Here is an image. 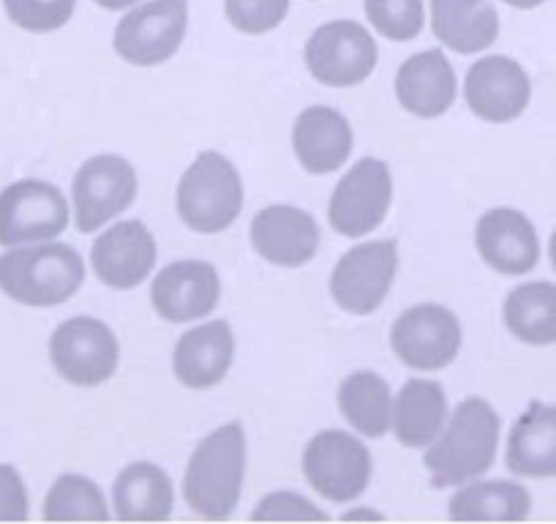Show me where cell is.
Instances as JSON below:
<instances>
[{"instance_id":"6da1fadb","label":"cell","mask_w":556,"mask_h":524,"mask_svg":"<svg viewBox=\"0 0 556 524\" xmlns=\"http://www.w3.org/2000/svg\"><path fill=\"white\" fill-rule=\"evenodd\" d=\"M500 446V419L483 399H467L456 408L451 424L426 453L431 484L462 486L475 481L494 464Z\"/></svg>"},{"instance_id":"7a4b0ae2","label":"cell","mask_w":556,"mask_h":524,"mask_svg":"<svg viewBox=\"0 0 556 524\" xmlns=\"http://www.w3.org/2000/svg\"><path fill=\"white\" fill-rule=\"evenodd\" d=\"M83 282V257L66 244L25 246L0 257V290L23 307H61Z\"/></svg>"},{"instance_id":"3957f363","label":"cell","mask_w":556,"mask_h":524,"mask_svg":"<svg viewBox=\"0 0 556 524\" xmlns=\"http://www.w3.org/2000/svg\"><path fill=\"white\" fill-rule=\"evenodd\" d=\"M243 473V426L227 424L197 446L184 478L186 502L202 519H227L240 500Z\"/></svg>"},{"instance_id":"277c9868","label":"cell","mask_w":556,"mask_h":524,"mask_svg":"<svg viewBox=\"0 0 556 524\" xmlns=\"http://www.w3.org/2000/svg\"><path fill=\"white\" fill-rule=\"evenodd\" d=\"M243 208L240 175L222 153H200L178 186V213L194 233H222Z\"/></svg>"},{"instance_id":"5b68a950","label":"cell","mask_w":556,"mask_h":524,"mask_svg":"<svg viewBox=\"0 0 556 524\" xmlns=\"http://www.w3.org/2000/svg\"><path fill=\"white\" fill-rule=\"evenodd\" d=\"M189 0H151L117 23L115 50L131 66H159L184 45Z\"/></svg>"},{"instance_id":"8992f818","label":"cell","mask_w":556,"mask_h":524,"mask_svg":"<svg viewBox=\"0 0 556 524\" xmlns=\"http://www.w3.org/2000/svg\"><path fill=\"white\" fill-rule=\"evenodd\" d=\"M303 475L325 500L350 502L366 491L371 478V453L346 432H323L306 446Z\"/></svg>"},{"instance_id":"52a82bcc","label":"cell","mask_w":556,"mask_h":524,"mask_svg":"<svg viewBox=\"0 0 556 524\" xmlns=\"http://www.w3.org/2000/svg\"><path fill=\"white\" fill-rule=\"evenodd\" d=\"M306 66L328 88H355L377 66V45L363 25L336 20L314 30L306 45Z\"/></svg>"},{"instance_id":"ba28073f","label":"cell","mask_w":556,"mask_h":524,"mask_svg":"<svg viewBox=\"0 0 556 524\" xmlns=\"http://www.w3.org/2000/svg\"><path fill=\"white\" fill-rule=\"evenodd\" d=\"M50 358L63 379L93 388L115 374L121 350L115 334L101 320L74 317L52 334Z\"/></svg>"},{"instance_id":"9c48e42d","label":"cell","mask_w":556,"mask_h":524,"mask_svg":"<svg viewBox=\"0 0 556 524\" xmlns=\"http://www.w3.org/2000/svg\"><path fill=\"white\" fill-rule=\"evenodd\" d=\"M395 355L417 372H437L456 361L462 347V325L456 314L437 303L412 307L395 320L390 334Z\"/></svg>"},{"instance_id":"30bf717a","label":"cell","mask_w":556,"mask_h":524,"mask_svg":"<svg viewBox=\"0 0 556 524\" xmlns=\"http://www.w3.org/2000/svg\"><path fill=\"white\" fill-rule=\"evenodd\" d=\"M399 269L395 240H371L346 251L330 279L336 303L352 314H371L382 307Z\"/></svg>"},{"instance_id":"8fae6325","label":"cell","mask_w":556,"mask_h":524,"mask_svg":"<svg viewBox=\"0 0 556 524\" xmlns=\"http://www.w3.org/2000/svg\"><path fill=\"white\" fill-rule=\"evenodd\" d=\"M390 197H393V178L388 164L379 159H363L341 178L330 197V227L346 238H363L382 224Z\"/></svg>"},{"instance_id":"7c38bea8","label":"cell","mask_w":556,"mask_h":524,"mask_svg":"<svg viewBox=\"0 0 556 524\" xmlns=\"http://www.w3.org/2000/svg\"><path fill=\"white\" fill-rule=\"evenodd\" d=\"M66 224V197L45 180H20L0 195V246L52 240Z\"/></svg>"},{"instance_id":"4fadbf2b","label":"cell","mask_w":556,"mask_h":524,"mask_svg":"<svg viewBox=\"0 0 556 524\" xmlns=\"http://www.w3.org/2000/svg\"><path fill=\"white\" fill-rule=\"evenodd\" d=\"M137 197V175L121 157H96L74 178V219L79 233H96L121 216Z\"/></svg>"},{"instance_id":"5bb4252c","label":"cell","mask_w":556,"mask_h":524,"mask_svg":"<svg viewBox=\"0 0 556 524\" xmlns=\"http://www.w3.org/2000/svg\"><path fill=\"white\" fill-rule=\"evenodd\" d=\"M469 110L489 123L516 121L529 104L532 85L527 72L505 55H491L475 63L464 83Z\"/></svg>"},{"instance_id":"9a60e30c","label":"cell","mask_w":556,"mask_h":524,"mask_svg":"<svg viewBox=\"0 0 556 524\" xmlns=\"http://www.w3.org/2000/svg\"><path fill=\"white\" fill-rule=\"evenodd\" d=\"M90 262L106 287L131 290L142 285L156 265V240L142 222H121L96 240Z\"/></svg>"},{"instance_id":"2e32d148","label":"cell","mask_w":556,"mask_h":524,"mask_svg":"<svg viewBox=\"0 0 556 524\" xmlns=\"http://www.w3.org/2000/svg\"><path fill=\"white\" fill-rule=\"evenodd\" d=\"M222 282L211 262L186 260L167 265L151 290L153 309L169 323H191L216 309Z\"/></svg>"},{"instance_id":"e0dca14e","label":"cell","mask_w":556,"mask_h":524,"mask_svg":"<svg viewBox=\"0 0 556 524\" xmlns=\"http://www.w3.org/2000/svg\"><path fill=\"white\" fill-rule=\"evenodd\" d=\"M251 244L256 254L281 269H301L317 254L319 227L306 211L273 205L256 213L251 222Z\"/></svg>"},{"instance_id":"ac0fdd59","label":"cell","mask_w":556,"mask_h":524,"mask_svg":"<svg viewBox=\"0 0 556 524\" xmlns=\"http://www.w3.org/2000/svg\"><path fill=\"white\" fill-rule=\"evenodd\" d=\"M478 251L491 269L505 276H521L538 265L540 244L532 222L510 208L489 211L478 222Z\"/></svg>"},{"instance_id":"d6986e66","label":"cell","mask_w":556,"mask_h":524,"mask_svg":"<svg viewBox=\"0 0 556 524\" xmlns=\"http://www.w3.org/2000/svg\"><path fill=\"white\" fill-rule=\"evenodd\" d=\"M235 358V336L224 320L191 328L175 347L173 366L186 388H213L227 377Z\"/></svg>"},{"instance_id":"ffe728a7","label":"cell","mask_w":556,"mask_h":524,"mask_svg":"<svg viewBox=\"0 0 556 524\" xmlns=\"http://www.w3.org/2000/svg\"><path fill=\"white\" fill-rule=\"evenodd\" d=\"M456 90V72L440 50L412 55L395 77L401 107L417 117H437L451 110Z\"/></svg>"},{"instance_id":"44dd1931","label":"cell","mask_w":556,"mask_h":524,"mask_svg":"<svg viewBox=\"0 0 556 524\" xmlns=\"http://www.w3.org/2000/svg\"><path fill=\"white\" fill-rule=\"evenodd\" d=\"M292 146L312 175L336 173L350 159L352 128L341 112L330 107H312L295 121Z\"/></svg>"},{"instance_id":"7402d4cb","label":"cell","mask_w":556,"mask_h":524,"mask_svg":"<svg viewBox=\"0 0 556 524\" xmlns=\"http://www.w3.org/2000/svg\"><path fill=\"white\" fill-rule=\"evenodd\" d=\"M434 36L462 55L485 50L500 36V14L491 0H431Z\"/></svg>"},{"instance_id":"603a6c76","label":"cell","mask_w":556,"mask_h":524,"mask_svg":"<svg viewBox=\"0 0 556 524\" xmlns=\"http://www.w3.org/2000/svg\"><path fill=\"white\" fill-rule=\"evenodd\" d=\"M507 467L521 478H556V408L532 404L507 440Z\"/></svg>"},{"instance_id":"cb8c5ba5","label":"cell","mask_w":556,"mask_h":524,"mask_svg":"<svg viewBox=\"0 0 556 524\" xmlns=\"http://www.w3.org/2000/svg\"><path fill=\"white\" fill-rule=\"evenodd\" d=\"M447 419V397L434 379H409L401 388L390 413L393 432L401 446L424 448L440 437Z\"/></svg>"},{"instance_id":"d4e9b609","label":"cell","mask_w":556,"mask_h":524,"mask_svg":"<svg viewBox=\"0 0 556 524\" xmlns=\"http://www.w3.org/2000/svg\"><path fill=\"white\" fill-rule=\"evenodd\" d=\"M115 513L123 522H164L173 513V484L156 464L137 462L123 470L112 489Z\"/></svg>"},{"instance_id":"484cf974","label":"cell","mask_w":556,"mask_h":524,"mask_svg":"<svg viewBox=\"0 0 556 524\" xmlns=\"http://www.w3.org/2000/svg\"><path fill=\"white\" fill-rule=\"evenodd\" d=\"M505 325L523 345H556V285L529 282L505 301Z\"/></svg>"},{"instance_id":"4316f807","label":"cell","mask_w":556,"mask_h":524,"mask_svg":"<svg viewBox=\"0 0 556 524\" xmlns=\"http://www.w3.org/2000/svg\"><path fill=\"white\" fill-rule=\"evenodd\" d=\"M532 497L521 484L483 481L458 491L451 502L456 522H521L529 516Z\"/></svg>"},{"instance_id":"83f0119b","label":"cell","mask_w":556,"mask_h":524,"mask_svg":"<svg viewBox=\"0 0 556 524\" xmlns=\"http://www.w3.org/2000/svg\"><path fill=\"white\" fill-rule=\"evenodd\" d=\"M339 408L366 437H382L390 426V390L379 374L355 372L341 383Z\"/></svg>"},{"instance_id":"f1b7e54d","label":"cell","mask_w":556,"mask_h":524,"mask_svg":"<svg viewBox=\"0 0 556 524\" xmlns=\"http://www.w3.org/2000/svg\"><path fill=\"white\" fill-rule=\"evenodd\" d=\"M110 516L99 486L83 475H63L45 502L47 522H104Z\"/></svg>"},{"instance_id":"f546056e","label":"cell","mask_w":556,"mask_h":524,"mask_svg":"<svg viewBox=\"0 0 556 524\" xmlns=\"http://www.w3.org/2000/svg\"><path fill=\"white\" fill-rule=\"evenodd\" d=\"M366 17L393 41H409L424 30V0H366Z\"/></svg>"},{"instance_id":"4dcf8cb0","label":"cell","mask_w":556,"mask_h":524,"mask_svg":"<svg viewBox=\"0 0 556 524\" xmlns=\"http://www.w3.org/2000/svg\"><path fill=\"white\" fill-rule=\"evenodd\" d=\"M9 20L30 34H50L72 20L77 0H3Z\"/></svg>"},{"instance_id":"1f68e13d","label":"cell","mask_w":556,"mask_h":524,"mask_svg":"<svg viewBox=\"0 0 556 524\" xmlns=\"http://www.w3.org/2000/svg\"><path fill=\"white\" fill-rule=\"evenodd\" d=\"M224 9L235 28L260 36L285 23L290 0H224Z\"/></svg>"},{"instance_id":"d6a6232c","label":"cell","mask_w":556,"mask_h":524,"mask_svg":"<svg viewBox=\"0 0 556 524\" xmlns=\"http://www.w3.org/2000/svg\"><path fill=\"white\" fill-rule=\"evenodd\" d=\"M254 519H260V522H273V519H278V522L281 519H290V522L312 519V522H317V519L328 516L319 508H314L308 500H303V497L290 495V491H278V495H267L262 500V506L254 511Z\"/></svg>"},{"instance_id":"836d02e7","label":"cell","mask_w":556,"mask_h":524,"mask_svg":"<svg viewBox=\"0 0 556 524\" xmlns=\"http://www.w3.org/2000/svg\"><path fill=\"white\" fill-rule=\"evenodd\" d=\"M28 519V491L14 467L0 464V522H23Z\"/></svg>"},{"instance_id":"e575fe53","label":"cell","mask_w":556,"mask_h":524,"mask_svg":"<svg viewBox=\"0 0 556 524\" xmlns=\"http://www.w3.org/2000/svg\"><path fill=\"white\" fill-rule=\"evenodd\" d=\"M101 9H110V12H121V9L126 7H134V3H139V0H96Z\"/></svg>"},{"instance_id":"d590c367","label":"cell","mask_w":556,"mask_h":524,"mask_svg":"<svg viewBox=\"0 0 556 524\" xmlns=\"http://www.w3.org/2000/svg\"><path fill=\"white\" fill-rule=\"evenodd\" d=\"M505 3L513 9H538L545 0H505Z\"/></svg>"},{"instance_id":"8d00e7d4","label":"cell","mask_w":556,"mask_h":524,"mask_svg":"<svg viewBox=\"0 0 556 524\" xmlns=\"http://www.w3.org/2000/svg\"><path fill=\"white\" fill-rule=\"evenodd\" d=\"M548 254H551V265H554V271H556V229H554V235H551Z\"/></svg>"}]
</instances>
